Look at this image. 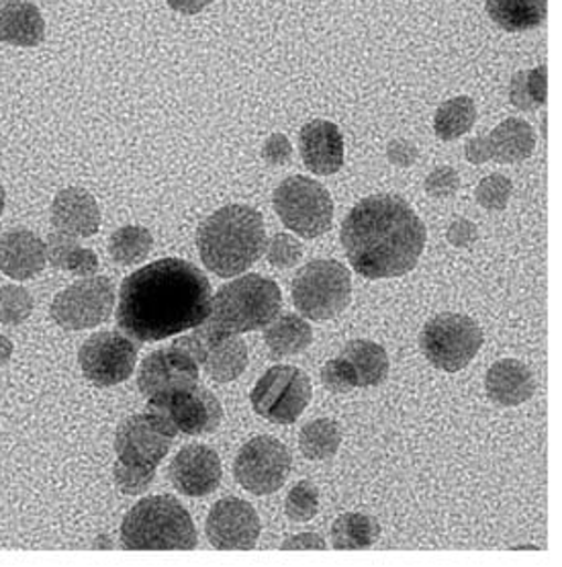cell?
Instances as JSON below:
<instances>
[{"mask_svg":"<svg viewBox=\"0 0 562 567\" xmlns=\"http://www.w3.org/2000/svg\"><path fill=\"white\" fill-rule=\"evenodd\" d=\"M419 347L436 369L456 373L481 351V326L462 313H438L424 326Z\"/></svg>","mask_w":562,"mask_h":567,"instance_id":"8","label":"cell"},{"mask_svg":"<svg viewBox=\"0 0 562 567\" xmlns=\"http://www.w3.org/2000/svg\"><path fill=\"white\" fill-rule=\"evenodd\" d=\"M45 40V19L28 0H0V41L14 48H35Z\"/></svg>","mask_w":562,"mask_h":567,"instance_id":"21","label":"cell"},{"mask_svg":"<svg viewBox=\"0 0 562 567\" xmlns=\"http://www.w3.org/2000/svg\"><path fill=\"white\" fill-rule=\"evenodd\" d=\"M33 311V298L25 287H0V322L7 326L23 324Z\"/></svg>","mask_w":562,"mask_h":567,"instance_id":"34","label":"cell"},{"mask_svg":"<svg viewBox=\"0 0 562 567\" xmlns=\"http://www.w3.org/2000/svg\"><path fill=\"white\" fill-rule=\"evenodd\" d=\"M342 445V431L332 419L308 422L299 433V449L311 461H330Z\"/></svg>","mask_w":562,"mask_h":567,"instance_id":"29","label":"cell"},{"mask_svg":"<svg viewBox=\"0 0 562 567\" xmlns=\"http://www.w3.org/2000/svg\"><path fill=\"white\" fill-rule=\"evenodd\" d=\"M168 7L180 14L201 13L202 9H207L215 0H166Z\"/></svg>","mask_w":562,"mask_h":567,"instance_id":"47","label":"cell"},{"mask_svg":"<svg viewBox=\"0 0 562 567\" xmlns=\"http://www.w3.org/2000/svg\"><path fill=\"white\" fill-rule=\"evenodd\" d=\"M176 429L158 414L144 412L123 420L115 434L117 461L135 472L156 475L175 443Z\"/></svg>","mask_w":562,"mask_h":567,"instance_id":"9","label":"cell"},{"mask_svg":"<svg viewBox=\"0 0 562 567\" xmlns=\"http://www.w3.org/2000/svg\"><path fill=\"white\" fill-rule=\"evenodd\" d=\"M84 378L98 388H113L132 378L137 363V344L123 332H98L79 352Z\"/></svg>","mask_w":562,"mask_h":567,"instance_id":"14","label":"cell"},{"mask_svg":"<svg viewBox=\"0 0 562 567\" xmlns=\"http://www.w3.org/2000/svg\"><path fill=\"white\" fill-rule=\"evenodd\" d=\"M340 357L356 369L361 388H376L387 379V351L373 340H352L342 349Z\"/></svg>","mask_w":562,"mask_h":567,"instance_id":"27","label":"cell"},{"mask_svg":"<svg viewBox=\"0 0 562 567\" xmlns=\"http://www.w3.org/2000/svg\"><path fill=\"white\" fill-rule=\"evenodd\" d=\"M299 152L313 175H335L344 166V137L340 127L325 120L305 123L299 132Z\"/></svg>","mask_w":562,"mask_h":567,"instance_id":"18","label":"cell"},{"mask_svg":"<svg viewBox=\"0 0 562 567\" xmlns=\"http://www.w3.org/2000/svg\"><path fill=\"white\" fill-rule=\"evenodd\" d=\"M485 390L496 404L508 408L520 405L534 395V373L530 371V367L523 365L522 361L503 359L487 371Z\"/></svg>","mask_w":562,"mask_h":567,"instance_id":"22","label":"cell"},{"mask_svg":"<svg viewBox=\"0 0 562 567\" xmlns=\"http://www.w3.org/2000/svg\"><path fill=\"white\" fill-rule=\"evenodd\" d=\"M113 475H115V484L119 487L123 494H144L152 484H154V477L156 475H149V473L135 472L125 467L119 461H115V467H113Z\"/></svg>","mask_w":562,"mask_h":567,"instance_id":"39","label":"cell"},{"mask_svg":"<svg viewBox=\"0 0 562 567\" xmlns=\"http://www.w3.org/2000/svg\"><path fill=\"white\" fill-rule=\"evenodd\" d=\"M4 205H7V193H4L2 185H0V216H2V212H4Z\"/></svg>","mask_w":562,"mask_h":567,"instance_id":"49","label":"cell"},{"mask_svg":"<svg viewBox=\"0 0 562 567\" xmlns=\"http://www.w3.org/2000/svg\"><path fill=\"white\" fill-rule=\"evenodd\" d=\"M293 158V146L291 140L284 134L268 135L262 146V161L268 166H284Z\"/></svg>","mask_w":562,"mask_h":567,"instance_id":"41","label":"cell"},{"mask_svg":"<svg viewBox=\"0 0 562 567\" xmlns=\"http://www.w3.org/2000/svg\"><path fill=\"white\" fill-rule=\"evenodd\" d=\"M52 226L72 238H91L101 226V209L93 195L81 187L62 189L52 202Z\"/></svg>","mask_w":562,"mask_h":567,"instance_id":"19","label":"cell"},{"mask_svg":"<svg viewBox=\"0 0 562 567\" xmlns=\"http://www.w3.org/2000/svg\"><path fill=\"white\" fill-rule=\"evenodd\" d=\"M381 535L376 518L368 514L346 513L335 518L332 525V543L340 551L368 549L375 545Z\"/></svg>","mask_w":562,"mask_h":567,"instance_id":"28","label":"cell"},{"mask_svg":"<svg viewBox=\"0 0 562 567\" xmlns=\"http://www.w3.org/2000/svg\"><path fill=\"white\" fill-rule=\"evenodd\" d=\"M148 412L173 424L176 433L197 436L215 433L223 420V408L214 393L205 388H190L183 392L160 393L148 398Z\"/></svg>","mask_w":562,"mask_h":567,"instance_id":"13","label":"cell"},{"mask_svg":"<svg viewBox=\"0 0 562 567\" xmlns=\"http://www.w3.org/2000/svg\"><path fill=\"white\" fill-rule=\"evenodd\" d=\"M311 381L293 365L270 367L258 379L250 402L262 419L274 424H293L311 402Z\"/></svg>","mask_w":562,"mask_h":567,"instance_id":"10","label":"cell"},{"mask_svg":"<svg viewBox=\"0 0 562 567\" xmlns=\"http://www.w3.org/2000/svg\"><path fill=\"white\" fill-rule=\"evenodd\" d=\"M76 240L79 238H72V236H66L62 231H52L48 236V243H45V255H48L50 265L55 267V269H66V260L70 257V252L79 246Z\"/></svg>","mask_w":562,"mask_h":567,"instance_id":"40","label":"cell"},{"mask_svg":"<svg viewBox=\"0 0 562 567\" xmlns=\"http://www.w3.org/2000/svg\"><path fill=\"white\" fill-rule=\"evenodd\" d=\"M475 122H477L475 101L470 96H455V99L443 103L436 111L434 132L444 142H452V140L469 134Z\"/></svg>","mask_w":562,"mask_h":567,"instance_id":"30","label":"cell"},{"mask_svg":"<svg viewBox=\"0 0 562 567\" xmlns=\"http://www.w3.org/2000/svg\"><path fill=\"white\" fill-rule=\"evenodd\" d=\"M272 205L277 216L301 238H318L332 228L334 202L322 183L309 176L284 178L274 189Z\"/></svg>","mask_w":562,"mask_h":567,"instance_id":"7","label":"cell"},{"mask_svg":"<svg viewBox=\"0 0 562 567\" xmlns=\"http://www.w3.org/2000/svg\"><path fill=\"white\" fill-rule=\"evenodd\" d=\"M152 248H154V236L142 226H123L119 230L113 231L108 238V255L121 267L144 262L149 257Z\"/></svg>","mask_w":562,"mask_h":567,"instance_id":"31","label":"cell"},{"mask_svg":"<svg viewBox=\"0 0 562 567\" xmlns=\"http://www.w3.org/2000/svg\"><path fill=\"white\" fill-rule=\"evenodd\" d=\"M13 357V342L7 337H0V365H7Z\"/></svg>","mask_w":562,"mask_h":567,"instance_id":"48","label":"cell"},{"mask_svg":"<svg viewBox=\"0 0 562 567\" xmlns=\"http://www.w3.org/2000/svg\"><path fill=\"white\" fill-rule=\"evenodd\" d=\"M207 539L215 549H252L260 537V518L258 513L241 498H223L215 502L207 516Z\"/></svg>","mask_w":562,"mask_h":567,"instance_id":"15","label":"cell"},{"mask_svg":"<svg viewBox=\"0 0 562 567\" xmlns=\"http://www.w3.org/2000/svg\"><path fill=\"white\" fill-rule=\"evenodd\" d=\"M487 137L491 161L501 164H518L528 161L535 150L532 125L520 117H509L499 123Z\"/></svg>","mask_w":562,"mask_h":567,"instance_id":"24","label":"cell"},{"mask_svg":"<svg viewBox=\"0 0 562 567\" xmlns=\"http://www.w3.org/2000/svg\"><path fill=\"white\" fill-rule=\"evenodd\" d=\"M322 383L327 392L348 393L354 388H358V375H356V369L350 365L346 359L337 357L323 365Z\"/></svg>","mask_w":562,"mask_h":567,"instance_id":"37","label":"cell"},{"mask_svg":"<svg viewBox=\"0 0 562 567\" xmlns=\"http://www.w3.org/2000/svg\"><path fill=\"white\" fill-rule=\"evenodd\" d=\"M264 342L274 359H289L308 351L313 342V330L301 316L282 313L264 326Z\"/></svg>","mask_w":562,"mask_h":567,"instance_id":"25","label":"cell"},{"mask_svg":"<svg viewBox=\"0 0 562 567\" xmlns=\"http://www.w3.org/2000/svg\"><path fill=\"white\" fill-rule=\"evenodd\" d=\"M207 330H209V344L201 363L205 373L219 383L236 381L248 367L246 342L241 340L240 334L215 332L211 328Z\"/></svg>","mask_w":562,"mask_h":567,"instance_id":"23","label":"cell"},{"mask_svg":"<svg viewBox=\"0 0 562 567\" xmlns=\"http://www.w3.org/2000/svg\"><path fill=\"white\" fill-rule=\"evenodd\" d=\"M125 549H195L197 530L187 508L173 496H149L125 514L121 525Z\"/></svg>","mask_w":562,"mask_h":567,"instance_id":"5","label":"cell"},{"mask_svg":"<svg viewBox=\"0 0 562 567\" xmlns=\"http://www.w3.org/2000/svg\"><path fill=\"white\" fill-rule=\"evenodd\" d=\"M547 13L549 0H487V14L508 33L540 28Z\"/></svg>","mask_w":562,"mask_h":567,"instance_id":"26","label":"cell"},{"mask_svg":"<svg viewBox=\"0 0 562 567\" xmlns=\"http://www.w3.org/2000/svg\"><path fill=\"white\" fill-rule=\"evenodd\" d=\"M291 296L296 311L309 320H332L348 308L352 298L350 270L334 258L311 260L296 272Z\"/></svg>","mask_w":562,"mask_h":567,"instance_id":"6","label":"cell"},{"mask_svg":"<svg viewBox=\"0 0 562 567\" xmlns=\"http://www.w3.org/2000/svg\"><path fill=\"white\" fill-rule=\"evenodd\" d=\"M465 156L470 164H485L491 161V154H489V146H487V137L479 135V137H470L465 146Z\"/></svg>","mask_w":562,"mask_h":567,"instance_id":"46","label":"cell"},{"mask_svg":"<svg viewBox=\"0 0 562 567\" xmlns=\"http://www.w3.org/2000/svg\"><path fill=\"white\" fill-rule=\"evenodd\" d=\"M66 270L72 275H76L79 279H86V277H94L98 272V257L94 255L91 248H82L76 246L66 260Z\"/></svg>","mask_w":562,"mask_h":567,"instance_id":"42","label":"cell"},{"mask_svg":"<svg viewBox=\"0 0 562 567\" xmlns=\"http://www.w3.org/2000/svg\"><path fill=\"white\" fill-rule=\"evenodd\" d=\"M264 219L250 205H226L207 217L197 230L202 265L219 277H238L267 250Z\"/></svg>","mask_w":562,"mask_h":567,"instance_id":"3","label":"cell"},{"mask_svg":"<svg viewBox=\"0 0 562 567\" xmlns=\"http://www.w3.org/2000/svg\"><path fill=\"white\" fill-rule=\"evenodd\" d=\"M511 193H513V185L508 176L496 173V175L485 176L477 185L475 199L487 212H501L508 207Z\"/></svg>","mask_w":562,"mask_h":567,"instance_id":"35","label":"cell"},{"mask_svg":"<svg viewBox=\"0 0 562 567\" xmlns=\"http://www.w3.org/2000/svg\"><path fill=\"white\" fill-rule=\"evenodd\" d=\"M387 158L388 163L397 166V168H409V166L417 163L419 150H417L414 142H409L405 137H397V140L388 142Z\"/></svg>","mask_w":562,"mask_h":567,"instance_id":"43","label":"cell"},{"mask_svg":"<svg viewBox=\"0 0 562 567\" xmlns=\"http://www.w3.org/2000/svg\"><path fill=\"white\" fill-rule=\"evenodd\" d=\"M282 551L291 549H325V540L318 533H299L282 540Z\"/></svg>","mask_w":562,"mask_h":567,"instance_id":"45","label":"cell"},{"mask_svg":"<svg viewBox=\"0 0 562 567\" xmlns=\"http://www.w3.org/2000/svg\"><path fill=\"white\" fill-rule=\"evenodd\" d=\"M318 511H320V489L308 480L296 482L284 501V513L289 516V520L309 523L311 518H315Z\"/></svg>","mask_w":562,"mask_h":567,"instance_id":"33","label":"cell"},{"mask_svg":"<svg viewBox=\"0 0 562 567\" xmlns=\"http://www.w3.org/2000/svg\"><path fill=\"white\" fill-rule=\"evenodd\" d=\"M48 265L45 243L29 230L7 231L0 238V270L14 281L38 277Z\"/></svg>","mask_w":562,"mask_h":567,"instance_id":"20","label":"cell"},{"mask_svg":"<svg viewBox=\"0 0 562 567\" xmlns=\"http://www.w3.org/2000/svg\"><path fill=\"white\" fill-rule=\"evenodd\" d=\"M281 308L279 285L250 272L229 281L215 293L205 326L226 334L254 332L270 324Z\"/></svg>","mask_w":562,"mask_h":567,"instance_id":"4","label":"cell"},{"mask_svg":"<svg viewBox=\"0 0 562 567\" xmlns=\"http://www.w3.org/2000/svg\"><path fill=\"white\" fill-rule=\"evenodd\" d=\"M291 451L274 436H256L241 446L233 475L246 492L268 496L279 492L291 473Z\"/></svg>","mask_w":562,"mask_h":567,"instance_id":"11","label":"cell"},{"mask_svg":"<svg viewBox=\"0 0 562 567\" xmlns=\"http://www.w3.org/2000/svg\"><path fill=\"white\" fill-rule=\"evenodd\" d=\"M549 72L547 66L516 72L509 84V101L520 111H535L547 105Z\"/></svg>","mask_w":562,"mask_h":567,"instance_id":"32","label":"cell"},{"mask_svg":"<svg viewBox=\"0 0 562 567\" xmlns=\"http://www.w3.org/2000/svg\"><path fill=\"white\" fill-rule=\"evenodd\" d=\"M170 480L173 486L185 496H209L221 482V460L211 446H185L170 463Z\"/></svg>","mask_w":562,"mask_h":567,"instance_id":"17","label":"cell"},{"mask_svg":"<svg viewBox=\"0 0 562 567\" xmlns=\"http://www.w3.org/2000/svg\"><path fill=\"white\" fill-rule=\"evenodd\" d=\"M199 381V365L175 347L154 351L142 363L137 385L146 398L160 393L183 392L195 388Z\"/></svg>","mask_w":562,"mask_h":567,"instance_id":"16","label":"cell"},{"mask_svg":"<svg viewBox=\"0 0 562 567\" xmlns=\"http://www.w3.org/2000/svg\"><path fill=\"white\" fill-rule=\"evenodd\" d=\"M460 187H462V181L452 166H436L424 181L426 193L431 199H438V202L452 199Z\"/></svg>","mask_w":562,"mask_h":567,"instance_id":"38","label":"cell"},{"mask_svg":"<svg viewBox=\"0 0 562 567\" xmlns=\"http://www.w3.org/2000/svg\"><path fill=\"white\" fill-rule=\"evenodd\" d=\"M268 262L277 269H291L301 262L303 258V244L291 234H274L267 243Z\"/></svg>","mask_w":562,"mask_h":567,"instance_id":"36","label":"cell"},{"mask_svg":"<svg viewBox=\"0 0 562 567\" xmlns=\"http://www.w3.org/2000/svg\"><path fill=\"white\" fill-rule=\"evenodd\" d=\"M448 243L452 244L455 248H469L472 244L477 243L479 238V228L467 219V217H458L446 231Z\"/></svg>","mask_w":562,"mask_h":567,"instance_id":"44","label":"cell"},{"mask_svg":"<svg viewBox=\"0 0 562 567\" xmlns=\"http://www.w3.org/2000/svg\"><path fill=\"white\" fill-rule=\"evenodd\" d=\"M352 269L366 279H393L414 269L426 248V226L399 195H371L342 224Z\"/></svg>","mask_w":562,"mask_h":567,"instance_id":"2","label":"cell"},{"mask_svg":"<svg viewBox=\"0 0 562 567\" xmlns=\"http://www.w3.org/2000/svg\"><path fill=\"white\" fill-rule=\"evenodd\" d=\"M214 291L199 267L162 258L132 272L119 289L117 326L134 342H158L207 322Z\"/></svg>","mask_w":562,"mask_h":567,"instance_id":"1","label":"cell"},{"mask_svg":"<svg viewBox=\"0 0 562 567\" xmlns=\"http://www.w3.org/2000/svg\"><path fill=\"white\" fill-rule=\"evenodd\" d=\"M115 308V287L107 277H86L60 291L52 301V318L64 330H89L105 324Z\"/></svg>","mask_w":562,"mask_h":567,"instance_id":"12","label":"cell"}]
</instances>
